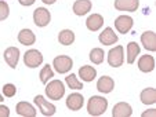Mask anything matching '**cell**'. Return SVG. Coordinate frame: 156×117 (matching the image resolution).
I'll list each match as a JSON object with an SVG mask.
<instances>
[{
  "mask_svg": "<svg viewBox=\"0 0 156 117\" xmlns=\"http://www.w3.org/2000/svg\"><path fill=\"white\" fill-rule=\"evenodd\" d=\"M33 101H35V103L37 105L39 110L41 112L43 116L50 117V116H54V114H55V112H57L55 105H53L51 102H47V101L44 99L43 95H37V97H35Z\"/></svg>",
  "mask_w": 156,
  "mask_h": 117,
  "instance_id": "obj_4",
  "label": "cell"
},
{
  "mask_svg": "<svg viewBox=\"0 0 156 117\" xmlns=\"http://www.w3.org/2000/svg\"><path fill=\"white\" fill-rule=\"evenodd\" d=\"M50 19H51V15L47 9L39 7V9H36L35 12H33V21H35L36 26H39V28L47 26L48 23H50Z\"/></svg>",
  "mask_w": 156,
  "mask_h": 117,
  "instance_id": "obj_6",
  "label": "cell"
},
{
  "mask_svg": "<svg viewBox=\"0 0 156 117\" xmlns=\"http://www.w3.org/2000/svg\"><path fill=\"white\" fill-rule=\"evenodd\" d=\"M140 54V46L137 43H134V41H131V43L127 44V64H134V61H136L137 55Z\"/></svg>",
  "mask_w": 156,
  "mask_h": 117,
  "instance_id": "obj_22",
  "label": "cell"
},
{
  "mask_svg": "<svg viewBox=\"0 0 156 117\" xmlns=\"http://www.w3.org/2000/svg\"><path fill=\"white\" fill-rule=\"evenodd\" d=\"M90 10H91V2L90 0H77L73 4V12L79 17L86 15Z\"/></svg>",
  "mask_w": 156,
  "mask_h": 117,
  "instance_id": "obj_19",
  "label": "cell"
},
{
  "mask_svg": "<svg viewBox=\"0 0 156 117\" xmlns=\"http://www.w3.org/2000/svg\"><path fill=\"white\" fill-rule=\"evenodd\" d=\"M64 94H65V85H64V83L59 81V80H53V81H50L47 84V87H46V95L53 101L61 99V98L64 97Z\"/></svg>",
  "mask_w": 156,
  "mask_h": 117,
  "instance_id": "obj_2",
  "label": "cell"
},
{
  "mask_svg": "<svg viewBox=\"0 0 156 117\" xmlns=\"http://www.w3.org/2000/svg\"><path fill=\"white\" fill-rule=\"evenodd\" d=\"M44 4H54L55 3V0H41Z\"/></svg>",
  "mask_w": 156,
  "mask_h": 117,
  "instance_id": "obj_33",
  "label": "cell"
},
{
  "mask_svg": "<svg viewBox=\"0 0 156 117\" xmlns=\"http://www.w3.org/2000/svg\"><path fill=\"white\" fill-rule=\"evenodd\" d=\"M51 77H54V72H53V69H51V66L50 65H44L43 69L40 70V81L43 83V84H46Z\"/></svg>",
  "mask_w": 156,
  "mask_h": 117,
  "instance_id": "obj_26",
  "label": "cell"
},
{
  "mask_svg": "<svg viewBox=\"0 0 156 117\" xmlns=\"http://www.w3.org/2000/svg\"><path fill=\"white\" fill-rule=\"evenodd\" d=\"M131 114H133V109L129 103L119 102L113 106V110H112L113 117H130Z\"/></svg>",
  "mask_w": 156,
  "mask_h": 117,
  "instance_id": "obj_13",
  "label": "cell"
},
{
  "mask_svg": "<svg viewBox=\"0 0 156 117\" xmlns=\"http://www.w3.org/2000/svg\"><path fill=\"white\" fill-rule=\"evenodd\" d=\"M83 102H84V99H83V97L80 95V94H71V95H68V98H66V108L69 109V110H80L83 106Z\"/></svg>",
  "mask_w": 156,
  "mask_h": 117,
  "instance_id": "obj_11",
  "label": "cell"
},
{
  "mask_svg": "<svg viewBox=\"0 0 156 117\" xmlns=\"http://www.w3.org/2000/svg\"><path fill=\"white\" fill-rule=\"evenodd\" d=\"M141 101L145 105H152L156 102V90L155 88H145L141 92Z\"/></svg>",
  "mask_w": 156,
  "mask_h": 117,
  "instance_id": "obj_24",
  "label": "cell"
},
{
  "mask_svg": "<svg viewBox=\"0 0 156 117\" xmlns=\"http://www.w3.org/2000/svg\"><path fill=\"white\" fill-rule=\"evenodd\" d=\"M22 6H25V7H28V6H32L33 3H35L36 0H18Z\"/></svg>",
  "mask_w": 156,
  "mask_h": 117,
  "instance_id": "obj_32",
  "label": "cell"
},
{
  "mask_svg": "<svg viewBox=\"0 0 156 117\" xmlns=\"http://www.w3.org/2000/svg\"><path fill=\"white\" fill-rule=\"evenodd\" d=\"M18 40H20L21 44H24V46H32L36 41V36L30 29H22L18 33Z\"/></svg>",
  "mask_w": 156,
  "mask_h": 117,
  "instance_id": "obj_20",
  "label": "cell"
},
{
  "mask_svg": "<svg viewBox=\"0 0 156 117\" xmlns=\"http://www.w3.org/2000/svg\"><path fill=\"white\" fill-rule=\"evenodd\" d=\"M113 87H115V81H113L112 77H109V76L100 77V80H98V83H97V90L104 94L112 92Z\"/></svg>",
  "mask_w": 156,
  "mask_h": 117,
  "instance_id": "obj_14",
  "label": "cell"
},
{
  "mask_svg": "<svg viewBox=\"0 0 156 117\" xmlns=\"http://www.w3.org/2000/svg\"><path fill=\"white\" fill-rule=\"evenodd\" d=\"M79 76L83 81H93L97 77V70L93 66H82L79 69Z\"/></svg>",
  "mask_w": 156,
  "mask_h": 117,
  "instance_id": "obj_21",
  "label": "cell"
},
{
  "mask_svg": "<svg viewBox=\"0 0 156 117\" xmlns=\"http://www.w3.org/2000/svg\"><path fill=\"white\" fill-rule=\"evenodd\" d=\"M138 67L144 73H149L155 69V58L152 55H142L138 61Z\"/></svg>",
  "mask_w": 156,
  "mask_h": 117,
  "instance_id": "obj_17",
  "label": "cell"
},
{
  "mask_svg": "<svg viewBox=\"0 0 156 117\" xmlns=\"http://www.w3.org/2000/svg\"><path fill=\"white\" fill-rule=\"evenodd\" d=\"M100 41L104 44V46L115 44L116 41H118V35H116L111 28H106V29H104L102 33H100Z\"/></svg>",
  "mask_w": 156,
  "mask_h": 117,
  "instance_id": "obj_18",
  "label": "cell"
},
{
  "mask_svg": "<svg viewBox=\"0 0 156 117\" xmlns=\"http://www.w3.org/2000/svg\"><path fill=\"white\" fill-rule=\"evenodd\" d=\"M66 85H68L69 88H72V90H82L83 88V83H80L79 80H77L76 74H69V76L66 77Z\"/></svg>",
  "mask_w": 156,
  "mask_h": 117,
  "instance_id": "obj_27",
  "label": "cell"
},
{
  "mask_svg": "<svg viewBox=\"0 0 156 117\" xmlns=\"http://www.w3.org/2000/svg\"><path fill=\"white\" fill-rule=\"evenodd\" d=\"M4 59H6L7 65L11 69H15L18 64V59H20V50H18L17 47H9L4 51Z\"/></svg>",
  "mask_w": 156,
  "mask_h": 117,
  "instance_id": "obj_10",
  "label": "cell"
},
{
  "mask_svg": "<svg viewBox=\"0 0 156 117\" xmlns=\"http://www.w3.org/2000/svg\"><path fill=\"white\" fill-rule=\"evenodd\" d=\"M58 41L62 44V46H71V44L75 41V33L69 29L61 30L58 35Z\"/></svg>",
  "mask_w": 156,
  "mask_h": 117,
  "instance_id": "obj_23",
  "label": "cell"
},
{
  "mask_svg": "<svg viewBox=\"0 0 156 117\" xmlns=\"http://www.w3.org/2000/svg\"><path fill=\"white\" fill-rule=\"evenodd\" d=\"M24 62L28 67H33V69H35V67L41 65V62H43V55H41L40 51H37V50H29L25 53Z\"/></svg>",
  "mask_w": 156,
  "mask_h": 117,
  "instance_id": "obj_7",
  "label": "cell"
},
{
  "mask_svg": "<svg viewBox=\"0 0 156 117\" xmlns=\"http://www.w3.org/2000/svg\"><path fill=\"white\" fill-rule=\"evenodd\" d=\"M141 116H142V117H148V116L155 117V116H156V110H153V109H149L148 112H144V113H142Z\"/></svg>",
  "mask_w": 156,
  "mask_h": 117,
  "instance_id": "obj_31",
  "label": "cell"
},
{
  "mask_svg": "<svg viewBox=\"0 0 156 117\" xmlns=\"http://www.w3.org/2000/svg\"><path fill=\"white\" fill-rule=\"evenodd\" d=\"M17 114L22 117H35L36 116V110L29 102H18L17 103Z\"/></svg>",
  "mask_w": 156,
  "mask_h": 117,
  "instance_id": "obj_16",
  "label": "cell"
},
{
  "mask_svg": "<svg viewBox=\"0 0 156 117\" xmlns=\"http://www.w3.org/2000/svg\"><path fill=\"white\" fill-rule=\"evenodd\" d=\"M102 25H104V18L100 14H91L87 18V21H86V26H87L88 30H91V32L100 30V28Z\"/></svg>",
  "mask_w": 156,
  "mask_h": 117,
  "instance_id": "obj_15",
  "label": "cell"
},
{
  "mask_svg": "<svg viewBox=\"0 0 156 117\" xmlns=\"http://www.w3.org/2000/svg\"><path fill=\"white\" fill-rule=\"evenodd\" d=\"M133 23H134V21H133L131 17H129V15H120V17L116 18L115 26H116V29L119 30V33L126 35L133 28Z\"/></svg>",
  "mask_w": 156,
  "mask_h": 117,
  "instance_id": "obj_8",
  "label": "cell"
},
{
  "mask_svg": "<svg viewBox=\"0 0 156 117\" xmlns=\"http://www.w3.org/2000/svg\"><path fill=\"white\" fill-rule=\"evenodd\" d=\"M141 43L147 50L156 51V33L152 32V30L144 32L141 35Z\"/></svg>",
  "mask_w": 156,
  "mask_h": 117,
  "instance_id": "obj_12",
  "label": "cell"
},
{
  "mask_svg": "<svg viewBox=\"0 0 156 117\" xmlns=\"http://www.w3.org/2000/svg\"><path fill=\"white\" fill-rule=\"evenodd\" d=\"M15 92H17V88H15L14 84H6L3 87V95L6 98H12L15 95Z\"/></svg>",
  "mask_w": 156,
  "mask_h": 117,
  "instance_id": "obj_29",
  "label": "cell"
},
{
  "mask_svg": "<svg viewBox=\"0 0 156 117\" xmlns=\"http://www.w3.org/2000/svg\"><path fill=\"white\" fill-rule=\"evenodd\" d=\"M90 61L95 65H100L104 62V51L101 48H93L90 53Z\"/></svg>",
  "mask_w": 156,
  "mask_h": 117,
  "instance_id": "obj_25",
  "label": "cell"
},
{
  "mask_svg": "<svg viewBox=\"0 0 156 117\" xmlns=\"http://www.w3.org/2000/svg\"><path fill=\"white\" fill-rule=\"evenodd\" d=\"M53 65H54V69H55L57 73L64 74L72 69L73 61H72V58H69V57H66V55H58L54 58Z\"/></svg>",
  "mask_w": 156,
  "mask_h": 117,
  "instance_id": "obj_3",
  "label": "cell"
},
{
  "mask_svg": "<svg viewBox=\"0 0 156 117\" xmlns=\"http://www.w3.org/2000/svg\"><path fill=\"white\" fill-rule=\"evenodd\" d=\"M3 101H4V99H3V95L0 94V102H3Z\"/></svg>",
  "mask_w": 156,
  "mask_h": 117,
  "instance_id": "obj_34",
  "label": "cell"
},
{
  "mask_svg": "<svg viewBox=\"0 0 156 117\" xmlns=\"http://www.w3.org/2000/svg\"><path fill=\"white\" fill-rule=\"evenodd\" d=\"M108 108V101L102 97H91L87 103V112L91 116H101Z\"/></svg>",
  "mask_w": 156,
  "mask_h": 117,
  "instance_id": "obj_1",
  "label": "cell"
},
{
  "mask_svg": "<svg viewBox=\"0 0 156 117\" xmlns=\"http://www.w3.org/2000/svg\"><path fill=\"white\" fill-rule=\"evenodd\" d=\"M140 6V0H115V9L119 11H137Z\"/></svg>",
  "mask_w": 156,
  "mask_h": 117,
  "instance_id": "obj_9",
  "label": "cell"
},
{
  "mask_svg": "<svg viewBox=\"0 0 156 117\" xmlns=\"http://www.w3.org/2000/svg\"><path fill=\"white\" fill-rule=\"evenodd\" d=\"M124 61V55H123V47L122 46H116L113 47L112 50L109 51L108 54V64L112 67H119L123 65Z\"/></svg>",
  "mask_w": 156,
  "mask_h": 117,
  "instance_id": "obj_5",
  "label": "cell"
},
{
  "mask_svg": "<svg viewBox=\"0 0 156 117\" xmlns=\"http://www.w3.org/2000/svg\"><path fill=\"white\" fill-rule=\"evenodd\" d=\"M10 110L6 105H0V117H9Z\"/></svg>",
  "mask_w": 156,
  "mask_h": 117,
  "instance_id": "obj_30",
  "label": "cell"
},
{
  "mask_svg": "<svg viewBox=\"0 0 156 117\" xmlns=\"http://www.w3.org/2000/svg\"><path fill=\"white\" fill-rule=\"evenodd\" d=\"M10 14V7L6 2L0 0V21H4Z\"/></svg>",
  "mask_w": 156,
  "mask_h": 117,
  "instance_id": "obj_28",
  "label": "cell"
}]
</instances>
